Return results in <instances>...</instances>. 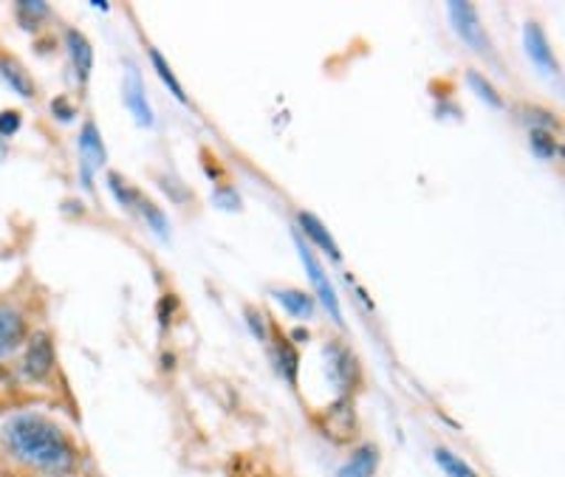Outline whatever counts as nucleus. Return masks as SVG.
<instances>
[{
  "instance_id": "17",
  "label": "nucleus",
  "mask_w": 565,
  "mask_h": 477,
  "mask_svg": "<svg viewBox=\"0 0 565 477\" xmlns=\"http://www.w3.org/2000/svg\"><path fill=\"white\" fill-rule=\"evenodd\" d=\"M275 359H277V370L282 373V379L289 381V384H295L297 368H300V356H297V350L291 348L289 343H277Z\"/></svg>"
},
{
  "instance_id": "1",
  "label": "nucleus",
  "mask_w": 565,
  "mask_h": 477,
  "mask_svg": "<svg viewBox=\"0 0 565 477\" xmlns=\"http://www.w3.org/2000/svg\"><path fill=\"white\" fill-rule=\"evenodd\" d=\"M3 446L14 458L45 475H68L74 469V446L57 424L40 415H14L3 426Z\"/></svg>"
},
{
  "instance_id": "21",
  "label": "nucleus",
  "mask_w": 565,
  "mask_h": 477,
  "mask_svg": "<svg viewBox=\"0 0 565 477\" xmlns=\"http://www.w3.org/2000/svg\"><path fill=\"white\" fill-rule=\"evenodd\" d=\"M467 83H469V88L476 90L478 97H481L483 102L489 105V108H503L501 94H498V90H494L492 85H489V79H483L481 74H478V72H469V74H467Z\"/></svg>"
},
{
  "instance_id": "19",
  "label": "nucleus",
  "mask_w": 565,
  "mask_h": 477,
  "mask_svg": "<svg viewBox=\"0 0 565 477\" xmlns=\"http://www.w3.org/2000/svg\"><path fill=\"white\" fill-rule=\"evenodd\" d=\"M136 209H139L141 215H145V220H148V226H150V229H153L156 235H161V238H164V240L170 238L168 218H164V213H161V209L156 207L153 200L141 198V195H139V200H136Z\"/></svg>"
},
{
  "instance_id": "3",
  "label": "nucleus",
  "mask_w": 565,
  "mask_h": 477,
  "mask_svg": "<svg viewBox=\"0 0 565 477\" xmlns=\"http://www.w3.org/2000/svg\"><path fill=\"white\" fill-rule=\"evenodd\" d=\"M326 370L334 390L342 395L356 388V381H360V365L353 359L351 348H345L342 343L326 345Z\"/></svg>"
},
{
  "instance_id": "23",
  "label": "nucleus",
  "mask_w": 565,
  "mask_h": 477,
  "mask_svg": "<svg viewBox=\"0 0 565 477\" xmlns=\"http://www.w3.org/2000/svg\"><path fill=\"white\" fill-rule=\"evenodd\" d=\"M108 184H110V189H114L116 198H119V204H125V207L136 209V200H139V193H136L134 187H128V184H125V181L119 178V175H116V173L110 175Z\"/></svg>"
},
{
  "instance_id": "25",
  "label": "nucleus",
  "mask_w": 565,
  "mask_h": 477,
  "mask_svg": "<svg viewBox=\"0 0 565 477\" xmlns=\"http://www.w3.org/2000/svg\"><path fill=\"white\" fill-rule=\"evenodd\" d=\"M52 113L60 119V122H71V119H74V110H71L68 99H65V97L54 99V102H52Z\"/></svg>"
},
{
  "instance_id": "10",
  "label": "nucleus",
  "mask_w": 565,
  "mask_h": 477,
  "mask_svg": "<svg viewBox=\"0 0 565 477\" xmlns=\"http://www.w3.org/2000/svg\"><path fill=\"white\" fill-rule=\"evenodd\" d=\"M523 37H526V52L532 57V63L543 72H557V63H554V54H552V45H548L546 34L537 23H526L523 29Z\"/></svg>"
},
{
  "instance_id": "14",
  "label": "nucleus",
  "mask_w": 565,
  "mask_h": 477,
  "mask_svg": "<svg viewBox=\"0 0 565 477\" xmlns=\"http://www.w3.org/2000/svg\"><path fill=\"white\" fill-rule=\"evenodd\" d=\"M14 9H18V23L26 29V32H38L45 20H49V14H52L49 3H43V0H23V3H18Z\"/></svg>"
},
{
  "instance_id": "16",
  "label": "nucleus",
  "mask_w": 565,
  "mask_h": 477,
  "mask_svg": "<svg viewBox=\"0 0 565 477\" xmlns=\"http://www.w3.org/2000/svg\"><path fill=\"white\" fill-rule=\"evenodd\" d=\"M275 294L277 303L282 305V308L289 311L291 316H311L315 314V300L309 297V294H302V291H271Z\"/></svg>"
},
{
  "instance_id": "8",
  "label": "nucleus",
  "mask_w": 565,
  "mask_h": 477,
  "mask_svg": "<svg viewBox=\"0 0 565 477\" xmlns=\"http://www.w3.org/2000/svg\"><path fill=\"white\" fill-rule=\"evenodd\" d=\"M79 159H83V181L85 187H90V173L105 164V142L103 135H99L97 124L85 122L83 133H79Z\"/></svg>"
},
{
  "instance_id": "18",
  "label": "nucleus",
  "mask_w": 565,
  "mask_h": 477,
  "mask_svg": "<svg viewBox=\"0 0 565 477\" xmlns=\"http://www.w3.org/2000/svg\"><path fill=\"white\" fill-rule=\"evenodd\" d=\"M150 59H153V68H156V74H159L161 77V83L168 85L170 88V94H173L175 99H179V102H186V94H184V88H181L179 85V79H175V74L170 72V65H168V59L161 57V52L159 48H150Z\"/></svg>"
},
{
  "instance_id": "20",
  "label": "nucleus",
  "mask_w": 565,
  "mask_h": 477,
  "mask_svg": "<svg viewBox=\"0 0 565 477\" xmlns=\"http://www.w3.org/2000/svg\"><path fill=\"white\" fill-rule=\"evenodd\" d=\"M436 460L450 477H478L476 469H472L467 460L458 458V455H452L450 449H436Z\"/></svg>"
},
{
  "instance_id": "4",
  "label": "nucleus",
  "mask_w": 565,
  "mask_h": 477,
  "mask_svg": "<svg viewBox=\"0 0 565 477\" xmlns=\"http://www.w3.org/2000/svg\"><path fill=\"white\" fill-rule=\"evenodd\" d=\"M295 243H297V252H300L302 265H306V271H309L311 285H315V289H317V297L322 300V305H326L328 314L334 316V323L342 325L340 297H337V291H334V285H331V280H328V274H326V271H322L320 260H317L315 254H311V249H309V246H306V240L295 238Z\"/></svg>"
},
{
  "instance_id": "2",
  "label": "nucleus",
  "mask_w": 565,
  "mask_h": 477,
  "mask_svg": "<svg viewBox=\"0 0 565 477\" xmlns=\"http://www.w3.org/2000/svg\"><path fill=\"white\" fill-rule=\"evenodd\" d=\"M317 424H320V433L337 446L353 444L356 435H360V415H356V406H353V401L348 395H342L334 404L326 406L320 419H317Z\"/></svg>"
},
{
  "instance_id": "15",
  "label": "nucleus",
  "mask_w": 565,
  "mask_h": 477,
  "mask_svg": "<svg viewBox=\"0 0 565 477\" xmlns=\"http://www.w3.org/2000/svg\"><path fill=\"white\" fill-rule=\"evenodd\" d=\"M0 77L7 79L14 90H18L20 97H34V83L23 68H20L18 59H0Z\"/></svg>"
},
{
  "instance_id": "26",
  "label": "nucleus",
  "mask_w": 565,
  "mask_h": 477,
  "mask_svg": "<svg viewBox=\"0 0 565 477\" xmlns=\"http://www.w3.org/2000/svg\"><path fill=\"white\" fill-rule=\"evenodd\" d=\"M173 308H175V300L173 297H161L159 303V319L161 325L170 323V316H173Z\"/></svg>"
},
{
  "instance_id": "5",
  "label": "nucleus",
  "mask_w": 565,
  "mask_h": 477,
  "mask_svg": "<svg viewBox=\"0 0 565 477\" xmlns=\"http://www.w3.org/2000/svg\"><path fill=\"white\" fill-rule=\"evenodd\" d=\"M447 12H450V23L458 32V37H461L467 45H472V48H478V52H487V45H489L487 34H483L481 20H478L472 3L452 0L450 7H447Z\"/></svg>"
},
{
  "instance_id": "22",
  "label": "nucleus",
  "mask_w": 565,
  "mask_h": 477,
  "mask_svg": "<svg viewBox=\"0 0 565 477\" xmlns=\"http://www.w3.org/2000/svg\"><path fill=\"white\" fill-rule=\"evenodd\" d=\"M529 142H532V150L540 155V159H552L557 153V144H554V135L543 128L529 130Z\"/></svg>"
},
{
  "instance_id": "9",
  "label": "nucleus",
  "mask_w": 565,
  "mask_h": 477,
  "mask_svg": "<svg viewBox=\"0 0 565 477\" xmlns=\"http://www.w3.org/2000/svg\"><path fill=\"white\" fill-rule=\"evenodd\" d=\"M26 339V323L9 305H0V356L12 354L20 348V343Z\"/></svg>"
},
{
  "instance_id": "11",
  "label": "nucleus",
  "mask_w": 565,
  "mask_h": 477,
  "mask_svg": "<svg viewBox=\"0 0 565 477\" xmlns=\"http://www.w3.org/2000/svg\"><path fill=\"white\" fill-rule=\"evenodd\" d=\"M297 220H300V229L306 232V238H309L311 243L320 246L322 252H326L331 260H342V254H340V249H337L334 238H331V232H328L326 226H322V220L317 218V215L300 213V215H297Z\"/></svg>"
},
{
  "instance_id": "27",
  "label": "nucleus",
  "mask_w": 565,
  "mask_h": 477,
  "mask_svg": "<svg viewBox=\"0 0 565 477\" xmlns=\"http://www.w3.org/2000/svg\"><path fill=\"white\" fill-rule=\"evenodd\" d=\"M246 319H249V325H252V330H255L257 339H266V325H264V319H257L255 311H246Z\"/></svg>"
},
{
  "instance_id": "28",
  "label": "nucleus",
  "mask_w": 565,
  "mask_h": 477,
  "mask_svg": "<svg viewBox=\"0 0 565 477\" xmlns=\"http://www.w3.org/2000/svg\"><path fill=\"white\" fill-rule=\"evenodd\" d=\"M291 334H295V343H302V339H309V330H302V328L291 330Z\"/></svg>"
},
{
  "instance_id": "24",
  "label": "nucleus",
  "mask_w": 565,
  "mask_h": 477,
  "mask_svg": "<svg viewBox=\"0 0 565 477\" xmlns=\"http://www.w3.org/2000/svg\"><path fill=\"white\" fill-rule=\"evenodd\" d=\"M18 130H20L18 110H7V113H0V135H14Z\"/></svg>"
},
{
  "instance_id": "13",
  "label": "nucleus",
  "mask_w": 565,
  "mask_h": 477,
  "mask_svg": "<svg viewBox=\"0 0 565 477\" xmlns=\"http://www.w3.org/2000/svg\"><path fill=\"white\" fill-rule=\"evenodd\" d=\"M68 52H71V63H74V72H77V79L85 85L90 77V68H94V48H90V43L83 37V34L71 29Z\"/></svg>"
},
{
  "instance_id": "7",
  "label": "nucleus",
  "mask_w": 565,
  "mask_h": 477,
  "mask_svg": "<svg viewBox=\"0 0 565 477\" xmlns=\"http://www.w3.org/2000/svg\"><path fill=\"white\" fill-rule=\"evenodd\" d=\"M125 72H128V77H125V88H122L125 108L134 113L139 128H150V124H153V110H150L148 97H145V88H141L139 68H136L134 63H128L125 65Z\"/></svg>"
},
{
  "instance_id": "6",
  "label": "nucleus",
  "mask_w": 565,
  "mask_h": 477,
  "mask_svg": "<svg viewBox=\"0 0 565 477\" xmlns=\"http://www.w3.org/2000/svg\"><path fill=\"white\" fill-rule=\"evenodd\" d=\"M52 368H54L52 336L45 334V330H38V334L32 336V343H29L26 359H23V373H26L29 379L40 381L52 373Z\"/></svg>"
},
{
  "instance_id": "12",
  "label": "nucleus",
  "mask_w": 565,
  "mask_h": 477,
  "mask_svg": "<svg viewBox=\"0 0 565 477\" xmlns=\"http://www.w3.org/2000/svg\"><path fill=\"white\" fill-rule=\"evenodd\" d=\"M376 466H380V449L373 444H365L353 452L351 460L342 466L337 477H373L376 475Z\"/></svg>"
}]
</instances>
